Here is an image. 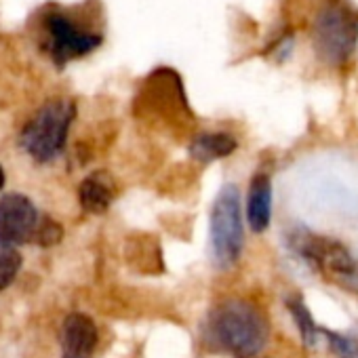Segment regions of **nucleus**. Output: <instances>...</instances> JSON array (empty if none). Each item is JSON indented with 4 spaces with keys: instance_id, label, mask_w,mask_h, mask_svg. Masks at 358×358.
Segmentation results:
<instances>
[{
    "instance_id": "obj_1",
    "label": "nucleus",
    "mask_w": 358,
    "mask_h": 358,
    "mask_svg": "<svg viewBox=\"0 0 358 358\" xmlns=\"http://www.w3.org/2000/svg\"><path fill=\"white\" fill-rule=\"evenodd\" d=\"M205 337L217 350L238 358H255L268 343L270 324L259 306L249 299L232 297L211 310Z\"/></svg>"
},
{
    "instance_id": "obj_2",
    "label": "nucleus",
    "mask_w": 358,
    "mask_h": 358,
    "mask_svg": "<svg viewBox=\"0 0 358 358\" xmlns=\"http://www.w3.org/2000/svg\"><path fill=\"white\" fill-rule=\"evenodd\" d=\"M310 36L322 64L343 68L358 47V13L345 0H324L312 20Z\"/></svg>"
},
{
    "instance_id": "obj_3",
    "label": "nucleus",
    "mask_w": 358,
    "mask_h": 358,
    "mask_svg": "<svg viewBox=\"0 0 358 358\" xmlns=\"http://www.w3.org/2000/svg\"><path fill=\"white\" fill-rule=\"evenodd\" d=\"M76 108L68 99L47 101L24 127L22 145L38 162H49L62 154Z\"/></svg>"
},
{
    "instance_id": "obj_4",
    "label": "nucleus",
    "mask_w": 358,
    "mask_h": 358,
    "mask_svg": "<svg viewBox=\"0 0 358 358\" xmlns=\"http://www.w3.org/2000/svg\"><path fill=\"white\" fill-rule=\"evenodd\" d=\"M243 213L238 188L226 184L213 203L211 211V255L220 270L232 268L243 253Z\"/></svg>"
},
{
    "instance_id": "obj_5",
    "label": "nucleus",
    "mask_w": 358,
    "mask_h": 358,
    "mask_svg": "<svg viewBox=\"0 0 358 358\" xmlns=\"http://www.w3.org/2000/svg\"><path fill=\"white\" fill-rule=\"evenodd\" d=\"M43 30L47 36L45 41L47 53L57 66H66L72 59L85 57L95 49H99V45L103 43V36L99 32H93L76 24L70 15L62 11H51L45 17Z\"/></svg>"
},
{
    "instance_id": "obj_6",
    "label": "nucleus",
    "mask_w": 358,
    "mask_h": 358,
    "mask_svg": "<svg viewBox=\"0 0 358 358\" xmlns=\"http://www.w3.org/2000/svg\"><path fill=\"white\" fill-rule=\"evenodd\" d=\"M293 249L297 251V255L303 262H308L310 266L324 270L329 274L350 276L356 270V264H354L350 251L337 241L301 232L299 236H293Z\"/></svg>"
},
{
    "instance_id": "obj_7",
    "label": "nucleus",
    "mask_w": 358,
    "mask_h": 358,
    "mask_svg": "<svg viewBox=\"0 0 358 358\" xmlns=\"http://www.w3.org/2000/svg\"><path fill=\"white\" fill-rule=\"evenodd\" d=\"M38 213L30 199L7 194L0 199V247L13 249L36 236Z\"/></svg>"
},
{
    "instance_id": "obj_8",
    "label": "nucleus",
    "mask_w": 358,
    "mask_h": 358,
    "mask_svg": "<svg viewBox=\"0 0 358 358\" xmlns=\"http://www.w3.org/2000/svg\"><path fill=\"white\" fill-rule=\"evenodd\" d=\"M64 358H91L97 345V327L85 314H70L62 327Z\"/></svg>"
},
{
    "instance_id": "obj_9",
    "label": "nucleus",
    "mask_w": 358,
    "mask_h": 358,
    "mask_svg": "<svg viewBox=\"0 0 358 358\" xmlns=\"http://www.w3.org/2000/svg\"><path fill=\"white\" fill-rule=\"evenodd\" d=\"M114 196H116V184L106 171L91 173L89 177L83 179V184L78 188V199L83 209L95 215L106 213Z\"/></svg>"
},
{
    "instance_id": "obj_10",
    "label": "nucleus",
    "mask_w": 358,
    "mask_h": 358,
    "mask_svg": "<svg viewBox=\"0 0 358 358\" xmlns=\"http://www.w3.org/2000/svg\"><path fill=\"white\" fill-rule=\"evenodd\" d=\"M272 217V182L266 173H257L249 186L247 220L253 232H264Z\"/></svg>"
},
{
    "instance_id": "obj_11",
    "label": "nucleus",
    "mask_w": 358,
    "mask_h": 358,
    "mask_svg": "<svg viewBox=\"0 0 358 358\" xmlns=\"http://www.w3.org/2000/svg\"><path fill=\"white\" fill-rule=\"evenodd\" d=\"M236 145V139L228 133H201L190 141V154L201 162H213L228 158Z\"/></svg>"
},
{
    "instance_id": "obj_12",
    "label": "nucleus",
    "mask_w": 358,
    "mask_h": 358,
    "mask_svg": "<svg viewBox=\"0 0 358 358\" xmlns=\"http://www.w3.org/2000/svg\"><path fill=\"white\" fill-rule=\"evenodd\" d=\"M287 310L291 312L297 329H299V335H301V341L306 345H316L318 343V337L322 335V329H318V324L314 322L310 310L306 308L303 299L301 297H289L287 299Z\"/></svg>"
},
{
    "instance_id": "obj_13",
    "label": "nucleus",
    "mask_w": 358,
    "mask_h": 358,
    "mask_svg": "<svg viewBox=\"0 0 358 358\" xmlns=\"http://www.w3.org/2000/svg\"><path fill=\"white\" fill-rule=\"evenodd\" d=\"M322 337H327V343L337 358H358V333L343 335L322 329Z\"/></svg>"
},
{
    "instance_id": "obj_14",
    "label": "nucleus",
    "mask_w": 358,
    "mask_h": 358,
    "mask_svg": "<svg viewBox=\"0 0 358 358\" xmlns=\"http://www.w3.org/2000/svg\"><path fill=\"white\" fill-rule=\"evenodd\" d=\"M22 268V257L15 249L0 247V291H5L17 276Z\"/></svg>"
},
{
    "instance_id": "obj_15",
    "label": "nucleus",
    "mask_w": 358,
    "mask_h": 358,
    "mask_svg": "<svg viewBox=\"0 0 358 358\" xmlns=\"http://www.w3.org/2000/svg\"><path fill=\"white\" fill-rule=\"evenodd\" d=\"M62 236H64V230L53 222V220H45V222H41L38 224V230H36V241L41 243V245H55V243H59L62 241Z\"/></svg>"
},
{
    "instance_id": "obj_16",
    "label": "nucleus",
    "mask_w": 358,
    "mask_h": 358,
    "mask_svg": "<svg viewBox=\"0 0 358 358\" xmlns=\"http://www.w3.org/2000/svg\"><path fill=\"white\" fill-rule=\"evenodd\" d=\"M3 184H5V173H3V169H0V188H3Z\"/></svg>"
}]
</instances>
